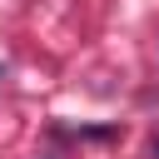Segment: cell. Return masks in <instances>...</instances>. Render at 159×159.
<instances>
[{"label":"cell","mask_w":159,"mask_h":159,"mask_svg":"<svg viewBox=\"0 0 159 159\" xmlns=\"http://www.w3.org/2000/svg\"><path fill=\"white\" fill-rule=\"evenodd\" d=\"M154 159H159V139H154Z\"/></svg>","instance_id":"cell-1"}]
</instances>
